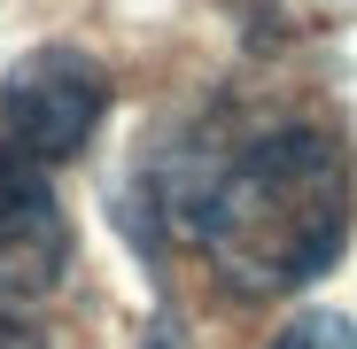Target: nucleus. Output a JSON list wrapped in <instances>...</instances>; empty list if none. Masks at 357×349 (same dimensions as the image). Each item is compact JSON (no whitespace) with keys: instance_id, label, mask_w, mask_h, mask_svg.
I'll use <instances>...</instances> for the list:
<instances>
[{"instance_id":"nucleus-1","label":"nucleus","mask_w":357,"mask_h":349,"mask_svg":"<svg viewBox=\"0 0 357 349\" xmlns=\"http://www.w3.org/2000/svg\"><path fill=\"white\" fill-rule=\"evenodd\" d=\"M349 148L326 125H272L241 148L195 163L171 217L210 249L225 287L287 295L349 249Z\"/></svg>"},{"instance_id":"nucleus-2","label":"nucleus","mask_w":357,"mask_h":349,"mask_svg":"<svg viewBox=\"0 0 357 349\" xmlns=\"http://www.w3.org/2000/svg\"><path fill=\"white\" fill-rule=\"evenodd\" d=\"M109 116V70L86 47H31L0 78V148L31 163H70Z\"/></svg>"},{"instance_id":"nucleus-3","label":"nucleus","mask_w":357,"mask_h":349,"mask_svg":"<svg viewBox=\"0 0 357 349\" xmlns=\"http://www.w3.org/2000/svg\"><path fill=\"white\" fill-rule=\"evenodd\" d=\"M70 272V217L47 187V163L0 148V311L47 303Z\"/></svg>"},{"instance_id":"nucleus-4","label":"nucleus","mask_w":357,"mask_h":349,"mask_svg":"<svg viewBox=\"0 0 357 349\" xmlns=\"http://www.w3.org/2000/svg\"><path fill=\"white\" fill-rule=\"evenodd\" d=\"M272 349H357V334H349L334 311H303L295 326H280V334H272Z\"/></svg>"},{"instance_id":"nucleus-5","label":"nucleus","mask_w":357,"mask_h":349,"mask_svg":"<svg viewBox=\"0 0 357 349\" xmlns=\"http://www.w3.org/2000/svg\"><path fill=\"white\" fill-rule=\"evenodd\" d=\"M0 349H47L39 334H24V326H0Z\"/></svg>"}]
</instances>
